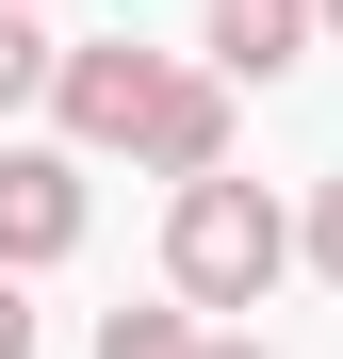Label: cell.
Returning <instances> with one entry per match:
<instances>
[{"instance_id": "52a82bcc", "label": "cell", "mask_w": 343, "mask_h": 359, "mask_svg": "<svg viewBox=\"0 0 343 359\" xmlns=\"http://www.w3.org/2000/svg\"><path fill=\"white\" fill-rule=\"evenodd\" d=\"M180 343H196V311H114L98 327V359H180Z\"/></svg>"}, {"instance_id": "8992f818", "label": "cell", "mask_w": 343, "mask_h": 359, "mask_svg": "<svg viewBox=\"0 0 343 359\" xmlns=\"http://www.w3.org/2000/svg\"><path fill=\"white\" fill-rule=\"evenodd\" d=\"M49 98V33H33V0H0V114Z\"/></svg>"}, {"instance_id": "ba28073f", "label": "cell", "mask_w": 343, "mask_h": 359, "mask_svg": "<svg viewBox=\"0 0 343 359\" xmlns=\"http://www.w3.org/2000/svg\"><path fill=\"white\" fill-rule=\"evenodd\" d=\"M311 262L343 278V163H327V196H311Z\"/></svg>"}, {"instance_id": "3957f363", "label": "cell", "mask_w": 343, "mask_h": 359, "mask_svg": "<svg viewBox=\"0 0 343 359\" xmlns=\"http://www.w3.org/2000/svg\"><path fill=\"white\" fill-rule=\"evenodd\" d=\"M66 245H82V163L66 147H0V262L33 278V262H66Z\"/></svg>"}, {"instance_id": "8fae6325", "label": "cell", "mask_w": 343, "mask_h": 359, "mask_svg": "<svg viewBox=\"0 0 343 359\" xmlns=\"http://www.w3.org/2000/svg\"><path fill=\"white\" fill-rule=\"evenodd\" d=\"M311 33H343V0H311Z\"/></svg>"}, {"instance_id": "9c48e42d", "label": "cell", "mask_w": 343, "mask_h": 359, "mask_svg": "<svg viewBox=\"0 0 343 359\" xmlns=\"http://www.w3.org/2000/svg\"><path fill=\"white\" fill-rule=\"evenodd\" d=\"M0 359H33V294H17V262H0Z\"/></svg>"}, {"instance_id": "30bf717a", "label": "cell", "mask_w": 343, "mask_h": 359, "mask_svg": "<svg viewBox=\"0 0 343 359\" xmlns=\"http://www.w3.org/2000/svg\"><path fill=\"white\" fill-rule=\"evenodd\" d=\"M180 359H278V343H213V327H196V343H180Z\"/></svg>"}, {"instance_id": "5b68a950", "label": "cell", "mask_w": 343, "mask_h": 359, "mask_svg": "<svg viewBox=\"0 0 343 359\" xmlns=\"http://www.w3.org/2000/svg\"><path fill=\"white\" fill-rule=\"evenodd\" d=\"M295 49H311V0H213V66L229 82H278Z\"/></svg>"}, {"instance_id": "277c9868", "label": "cell", "mask_w": 343, "mask_h": 359, "mask_svg": "<svg viewBox=\"0 0 343 359\" xmlns=\"http://www.w3.org/2000/svg\"><path fill=\"white\" fill-rule=\"evenodd\" d=\"M163 180H196V163H229V66H163V98H147V131H131Z\"/></svg>"}, {"instance_id": "7a4b0ae2", "label": "cell", "mask_w": 343, "mask_h": 359, "mask_svg": "<svg viewBox=\"0 0 343 359\" xmlns=\"http://www.w3.org/2000/svg\"><path fill=\"white\" fill-rule=\"evenodd\" d=\"M163 98V49H49V114H66L82 147H131Z\"/></svg>"}, {"instance_id": "6da1fadb", "label": "cell", "mask_w": 343, "mask_h": 359, "mask_svg": "<svg viewBox=\"0 0 343 359\" xmlns=\"http://www.w3.org/2000/svg\"><path fill=\"white\" fill-rule=\"evenodd\" d=\"M163 278H180V311H262V294L295 278V212H278L262 180L196 163L180 212H163Z\"/></svg>"}]
</instances>
